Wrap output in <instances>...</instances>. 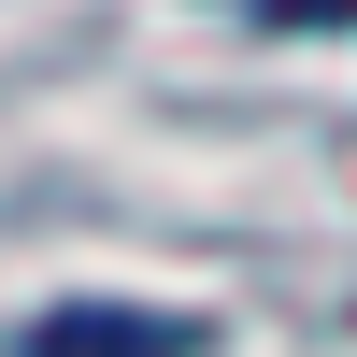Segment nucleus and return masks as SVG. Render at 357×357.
Segmentation results:
<instances>
[{"label": "nucleus", "mask_w": 357, "mask_h": 357, "mask_svg": "<svg viewBox=\"0 0 357 357\" xmlns=\"http://www.w3.org/2000/svg\"><path fill=\"white\" fill-rule=\"evenodd\" d=\"M229 15H272V29H357V0H229Z\"/></svg>", "instance_id": "f03ea898"}, {"label": "nucleus", "mask_w": 357, "mask_h": 357, "mask_svg": "<svg viewBox=\"0 0 357 357\" xmlns=\"http://www.w3.org/2000/svg\"><path fill=\"white\" fill-rule=\"evenodd\" d=\"M29 357H186V329L172 314H129V301H57L29 329Z\"/></svg>", "instance_id": "f257e3e1"}]
</instances>
